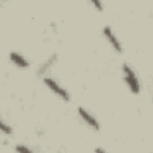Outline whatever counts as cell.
<instances>
[{
  "instance_id": "1",
  "label": "cell",
  "mask_w": 153,
  "mask_h": 153,
  "mask_svg": "<svg viewBox=\"0 0 153 153\" xmlns=\"http://www.w3.org/2000/svg\"><path fill=\"white\" fill-rule=\"evenodd\" d=\"M123 73H124V79H126L130 91L134 93H139L140 92V85H139L137 78L135 76V73L131 71V68L127 63L123 65Z\"/></svg>"
},
{
  "instance_id": "2",
  "label": "cell",
  "mask_w": 153,
  "mask_h": 153,
  "mask_svg": "<svg viewBox=\"0 0 153 153\" xmlns=\"http://www.w3.org/2000/svg\"><path fill=\"white\" fill-rule=\"evenodd\" d=\"M44 82H45V85H47L50 90L54 91V93H56L57 96H60L62 99H65V100H68V99H69L68 93H67L62 87H60L53 79H50V78H44Z\"/></svg>"
},
{
  "instance_id": "3",
  "label": "cell",
  "mask_w": 153,
  "mask_h": 153,
  "mask_svg": "<svg viewBox=\"0 0 153 153\" xmlns=\"http://www.w3.org/2000/svg\"><path fill=\"white\" fill-rule=\"evenodd\" d=\"M103 32H104V35H105V37L108 38V41L111 43V45L114 47V49L116 50V51H118V53H121L122 51V48H121V44H120V42L117 41V38H116V36L112 33V31H111V29L109 27V26H104V29H103Z\"/></svg>"
},
{
  "instance_id": "4",
  "label": "cell",
  "mask_w": 153,
  "mask_h": 153,
  "mask_svg": "<svg viewBox=\"0 0 153 153\" xmlns=\"http://www.w3.org/2000/svg\"><path fill=\"white\" fill-rule=\"evenodd\" d=\"M78 111H79V115L82 117V120H84L88 126H91V127L94 128V129H99V124H98L97 120H96L92 115H90V114H88L85 109H82V108H79Z\"/></svg>"
},
{
  "instance_id": "5",
  "label": "cell",
  "mask_w": 153,
  "mask_h": 153,
  "mask_svg": "<svg viewBox=\"0 0 153 153\" xmlns=\"http://www.w3.org/2000/svg\"><path fill=\"white\" fill-rule=\"evenodd\" d=\"M10 59H11V61L16 65V66H18V67H22V68H25V67H27L29 66V62L20 55V54H18V53H14V51H12L11 54H10Z\"/></svg>"
},
{
  "instance_id": "6",
  "label": "cell",
  "mask_w": 153,
  "mask_h": 153,
  "mask_svg": "<svg viewBox=\"0 0 153 153\" xmlns=\"http://www.w3.org/2000/svg\"><path fill=\"white\" fill-rule=\"evenodd\" d=\"M16 151H17L18 153H33L31 149H29L27 147H25V146H23V145H17V146H16Z\"/></svg>"
},
{
  "instance_id": "7",
  "label": "cell",
  "mask_w": 153,
  "mask_h": 153,
  "mask_svg": "<svg viewBox=\"0 0 153 153\" xmlns=\"http://www.w3.org/2000/svg\"><path fill=\"white\" fill-rule=\"evenodd\" d=\"M54 60H55V55H53L51 57H49V60H48V61L42 66V68L39 69V73H43V72H44V71H45V69H47V68H48V67L54 62Z\"/></svg>"
},
{
  "instance_id": "8",
  "label": "cell",
  "mask_w": 153,
  "mask_h": 153,
  "mask_svg": "<svg viewBox=\"0 0 153 153\" xmlns=\"http://www.w3.org/2000/svg\"><path fill=\"white\" fill-rule=\"evenodd\" d=\"M0 128H1V131H2L4 134H6V135H10V134H11V128H10L4 121L0 122Z\"/></svg>"
},
{
  "instance_id": "9",
  "label": "cell",
  "mask_w": 153,
  "mask_h": 153,
  "mask_svg": "<svg viewBox=\"0 0 153 153\" xmlns=\"http://www.w3.org/2000/svg\"><path fill=\"white\" fill-rule=\"evenodd\" d=\"M92 5H93L94 7H97L99 11H102V10H103V6H102V4H100L99 1H97V0H92Z\"/></svg>"
},
{
  "instance_id": "10",
  "label": "cell",
  "mask_w": 153,
  "mask_h": 153,
  "mask_svg": "<svg viewBox=\"0 0 153 153\" xmlns=\"http://www.w3.org/2000/svg\"><path fill=\"white\" fill-rule=\"evenodd\" d=\"M94 153H106V152L103 151L102 148H96V149H94Z\"/></svg>"
}]
</instances>
